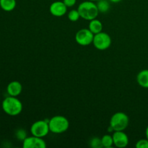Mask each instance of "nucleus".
I'll return each mask as SVG.
<instances>
[{
    "label": "nucleus",
    "mask_w": 148,
    "mask_h": 148,
    "mask_svg": "<svg viewBox=\"0 0 148 148\" xmlns=\"http://www.w3.org/2000/svg\"><path fill=\"white\" fill-rule=\"evenodd\" d=\"M50 132L53 134H62L68 130L69 121L63 116H55L49 120Z\"/></svg>",
    "instance_id": "nucleus-3"
},
{
    "label": "nucleus",
    "mask_w": 148,
    "mask_h": 148,
    "mask_svg": "<svg viewBox=\"0 0 148 148\" xmlns=\"http://www.w3.org/2000/svg\"><path fill=\"white\" fill-rule=\"evenodd\" d=\"M89 1H94V2H95V1H99V0H89Z\"/></svg>",
    "instance_id": "nucleus-24"
},
{
    "label": "nucleus",
    "mask_w": 148,
    "mask_h": 148,
    "mask_svg": "<svg viewBox=\"0 0 148 148\" xmlns=\"http://www.w3.org/2000/svg\"><path fill=\"white\" fill-rule=\"evenodd\" d=\"M63 2L67 7H72L76 4L77 0H63Z\"/></svg>",
    "instance_id": "nucleus-21"
},
{
    "label": "nucleus",
    "mask_w": 148,
    "mask_h": 148,
    "mask_svg": "<svg viewBox=\"0 0 148 148\" xmlns=\"http://www.w3.org/2000/svg\"><path fill=\"white\" fill-rule=\"evenodd\" d=\"M96 4L98 10H99V12L106 13L110 9V4L107 0H99L97 1Z\"/></svg>",
    "instance_id": "nucleus-15"
},
{
    "label": "nucleus",
    "mask_w": 148,
    "mask_h": 148,
    "mask_svg": "<svg viewBox=\"0 0 148 148\" xmlns=\"http://www.w3.org/2000/svg\"><path fill=\"white\" fill-rule=\"evenodd\" d=\"M112 137L114 140V145L116 147H126L130 143L128 136L124 131H115Z\"/></svg>",
    "instance_id": "nucleus-9"
},
{
    "label": "nucleus",
    "mask_w": 148,
    "mask_h": 148,
    "mask_svg": "<svg viewBox=\"0 0 148 148\" xmlns=\"http://www.w3.org/2000/svg\"><path fill=\"white\" fill-rule=\"evenodd\" d=\"M112 40L109 35L105 32H101L94 35L92 44L95 49L100 51H104L108 49L111 46Z\"/></svg>",
    "instance_id": "nucleus-5"
},
{
    "label": "nucleus",
    "mask_w": 148,
    "mask_h": 148,
    "mask_svg": "<svg viewBox=\"0 0 148 148\" xmlns=\"http://www.w3.org/2000/svg\"><path fill=\"white\" fill-rule=\"evenodd\" d=\"M1 108L6 114L10 116H16L22 112L23 106L17 97L9 95L3 100Z\"/></svg>",
    "instance_id": "nucleus-1"
},
{
    "label": "nucleus",
    "mask_w": 148,
    "mask_h": 148,
    "mask_svg": "<svg viewBox=\"0 0 148 148\" xmlns=\"http://www.w3.org/2000/svg\"><path fill=\"white\" fill-rule=\"evenodd\" d=\"M90 147L94 148H101L103 147L102 143H101V139L98 138V137H94L90 142Z\"/></svg>",
    "instance_id": "nucleus-18"
},
{
    "label": "nucleus",
    "mask_w": 148,
    "mask_h": 148,
    "mask_svg": "<svg viewBox=\"0 0 148 148\" xmlns=\"http://www.w3.org/2000/svg\"><path fill=\"white\" fill-rule=\"evenodd\" d=\"M79 17H80V15H79V13L77 10H72L68 13V18L72 22L77 21Z\"/></svg>",
    "instance_id": "nucleus-17"
},
{
    "label": "nucleus",
    "mask_w": 148,
    "mask_h": 148,
    "mask_svg": "<svg viewBox=\"0 0 148 148\" xmlns=\"http://www.w3.org/2000/svg\"><path fill=\"white\" fill-rule=\"evenodd\" d=\"M50 132L49 125V121L46 120H38L33 123L30 127V133L32 135L43 138Z\"/></svg>",
    "instance_id": "nucleus-6"
},
{
    "label": "nucleus",
    "mask_w": 148,
    "mask_h": 148,
    "mask_svg": "<svg viewBox=\"0 0 148 148\" xmlns=\"http://www.w3.org/2000/svg\"><path fill=\"white\" fill-rule=\"evenodd\" d=\"M101 143L103 147L109 148L114 145V140L113 137L110 134H105L101 137Z\"/></svg>",
    "instance_id": "nucleus-16"
},
{
    "label": "nucleus",
    "mask_w": 148,
    "mask_h": 148,
    "mask_svg": "<svg viewBox=\"0 0 148 148\" xmlns=\"http://www.w3.org/2000/svg\"><path fill=\"white\" fill-rule=\"evenodd\" d=\"M23 91V85L18 81H12L7 87V92L9 95L17 97Z\"/></svg>",
    "instance_id": "nucleus-11"
},
{
    "label": "nucleus",
    "mask_w": 148,
    "mask_h": 148,
    "mask_svg": "<svg viewBox=\"0 0 148 148\" xmlns=\"http://www.w3.org/2000/svg\"><path fill=\"white\" fill-rule=\"evenodd\" d=\"M94 34L89 29L83 28L78 30L75 35V40L79 45L87 46L92 43Z\"/></svg>",
    "instance_id": "nucleus-7"
},
{
    "label": "nucleus",
    "mask_w": 148,
    "mask_h": 148,
    "mask_svg": "<svg viewBox=\"0 0 148 148\" xmlns=\"http://www.w3.org/2000/svg\"><path fill=\"white\" fill-rule=\"evenodd\" d=\"M137 82L140 87L148 89V69H143L137 74Z\"/></svg>",
    "instance_id": "nucleus-12"
},
{
    "label": "nucleus",
    "mask_w": 148,
    "mask_h": 148,
    "mask_svg": "<svg viewBox=\"0 0 148 148\" xmlns=\"http://www.w3.org/2000/svg\"><path fill=\"white\" fill-rule=\"evenodd\" d=\"M23 148H45L46 147V142L43 138L32 135L27 137L23 141Z\"/></svg>",
    "instance_id": "nucleus-8"
},
{
    "label": "nucleus",
    "mask_w": 148,
    "mask_h": 148,
    "mask_svg": "<svg viewBox=\"0 0 148 148\" xmlns=\"http://www.w3.org/2000/svg\"><path fill=\"white\" fill-rule=\"evenodd\" d=\"M130 119L124 112H116L111 116L109 122L110 130L112 131H124L127 128Z\"/></svg>",
    "instance_id": "nucleus-4"
},
{
    "label": "nucleus",
    "mask_w": 148,
    "mask_h": 148,
    "mask_svg": "<svg viewBox=\"0 0 148 148\" xmlns=\"http://www.w3.org/2000/svg\"><path fill=\"white\" fill-rule=\"evenodd\" d=\"M16 137L20 140H24L27 137L26 132L24 130H19L16 132Z\"/></svg>",
    "instance_id": "nucleus-20"
},
{
    "label": "nucleus",
    "mask_w": 148,
    "mask_h": 148,
    "mask_svg": "<svg viewBox=\"0 0 148 148\" xmlns=\"http://www.w3.org/2000/svg\"><path fill=\"white\" fill-rule=\"evenodd\" d=\"M17 5L16 0H0V7L5 12H12Z\"/></svg>",
    "instance_id": "nucleus-14"
},
{
    "label": "nucleus",
    "mask_w": 148,
    "mask_h": 148,
    "mask_svg": "<svg viewBox=\"0 0 148 148\" xmlns=\"http://www.w3.org/2000/svg\"><path fill=\"white\" fill-rule=\"evenodd\" d=\"M135 147L137 148H148V140L147 139H142L136 143Z\"/></svg>",
    "instance_id": "nucleus-19"
},
{
    "label": "nucleus",
    "mask_w": 148,
    "mask_h": 148,
    "mask_svg": "<svg viewBox=\"0 0 148 148\" xmlns=\"http://www.w3.org/2000/svg\"><path fill=\"white\" fill-rule=\"evenodd\" d=\"M109 1L112 3H119L121 1H122V0H109Z\"/></svg>",
    "instance_id": "nucleus-22"
},
{
    "label": "nucleus",
    "mask_w": 148,
    "mask_h": 148,
    "mask_svg": "<svg viewBox=\"0 0 148 148\" xmlns=\"http://www.w3.org/2000/svg\"><path fill=\"white\" fill-rule=\"evenodd\" d=\"M88 29L94 35H95L103 31V24L98 19H93L90 21L89 25H88Z\"/></svg>",
    "instance_id": "nucleus-13"
},
{
    "label": "nucleus",
    "mask_w": 148,
    "mask_h": 148,
    "mask_svg": "<svg viewBox=\"0 0 148 148\" xmlns=\"http://www.w3.org/2000/svg\"><path fill=\"white\" fill-rule=\"evenodd\" d=\"M49 11L51 14L54 17H60L64 15L67 11V7L63 1H56L51 3L49 7Z\"/></svg>",
    "instance_id": "nucleus-10"
},
{
    "label": "nucleus",
    "mask_w": 148,
    "mask_h": 148,
    "mask_svg": "<svg viewBox=\"0 0 148 148\" xmlns=\"http://www.w3.org/2000/svg\"><path fill=\"white\" fill-rule=\"evenodd\" d=\"M77 10L80 17L89 21L96 18L99 14V10L97 7V4L94 1H89V0L80 3L78 6Z\"/></svg>",
    "instance_id": "nucleus-2"
},
{
    "label": "nucleus",
    "mask_w": 148,
    "mask_h": 148,
    "mask_svg": "<svg viewBox=\"0 0 148 148\" xmlns=\"http://www.w3.org/2000/svg\"><path fill=\"white\" fill-rule=\"evenodd\" d=\"M145 136H146V139L148 140V126L145 130Z\"/></svg>",
    "instance_id": "nucleus-23"
}]
</instances>
